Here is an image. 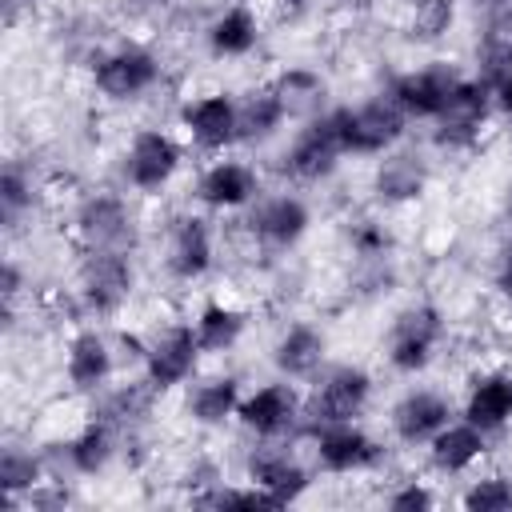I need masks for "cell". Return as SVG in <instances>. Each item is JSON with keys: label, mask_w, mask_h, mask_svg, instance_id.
Instances as JSON below:
<instances>
[{"label": "cell", "mask_w": 512, "mask_h": 512, "mask_svg": "<svg viewBox=\"0 0 512 512\" xmlns=\"http://www.w3.org/2000/svg\"><path fill=\"white\" fill-rule=\"evenodd\" d=\"M336 136H340V148L344 152H356V156H376L384 148H392L400 136H404V120L408 112L388 96H376L360 108H336L328 112Z\"/></svg>", "instance_id": "1"}, {"label": "cell", "mask_w": 512, "mask_h": 512, "mask_svg": "<svg viewBox=\"0 0 512 512\" xmlns=\"http://www.w3.org/2000/svg\"><path fill=\"white\" fill-rule=\"evenodd\" d=\"M440 336H444V320H440V312H436L432 304H412V308H404V312L392 320V328H388V360H392V368H400V372H420V368L432 360Z\"/></svg>", "instance_id": "2"}, {"label": "cell", "mask_w": 512, "mask_h": 512, "mask_svg": "<svg viewBox=\"0 0 512 512\" xmlns=\"http://www.w3.org/2000/svg\"><path fill=\"white\" fill-rule=\"evenodd\" d=\"M180 168V144L160 132V128H144L132 136L128 152H124V176L132 188L140 192H156L172 180V172Z\"/></svg>", "instance_id": "3"}, {"label": "cell", "mask_w": 512, "mask_h": 512, "mask_svg": "<svg viewBox=\"0 0 512 512\" xmlns=\"http://www.w3.org/2000/svg\"><path fill=\"white\" fill-rule=\"evenodd\" d=\"M200 356V340L192 324H168L164 332L152 336V344L144 348V364H148V380L152 388H176L192 376Z\"/></svg>", "instance_id": "4"}, {"label": "cell", "mask_w": 512, "mask_h": 512, "mask_svg": "<svg viewBox=\"0 0 512 512\" xmlns=\"http://www.w3.org/2000/svg\"><path fill=\"white\" fill-rule=\"evenodd\" d=\"M132 292V264L124 252L116 248H100V252H88L84 260V272H80V296L92 312L108 316L116 312Z\"/></svg>", "instance_id": "5"}, {"label": "cell", "mask_w": 512, "mask_h": 512, "mask_svg": "<svg viewBox=\"0 0 512 512\" xmlns=\"http://www.w3.org/2000/svg\"><path fill=\"white\" fill-rule=\"evenodd\" d=\"M488 104H492V88L484 80H460L436 116V140L452 148L472 144L488 120Z\"/></svg>", "instance_id": "6"}, {"label": "cell", "mask_w": 512, "mask_h": 512, "mask_svg": "<svg viewBox=\"0 0 512 512\" xmlns=\"http://www.w3.org/2000/svg\"><path fill=\"white\" fill-rule=\"evenodd\" d=\"M160 80V64L148 48H116L96 64V88L108 100H136Z\"/></svg>", "instance_id": "7"}, {"label": "cell", "mask_w": 512, "mask_h": 512, "mask_svg": "<svg viewBox=\"0 0 512 512\" xmlns=\"http://www.w3.org/2000/svg\"><path fill=\"white\" fill-rule=\"evenodd\" d=\"M180 120H184L192 144L204 148V152H216V148L240 140V132H236L240 128V104L232 96H224V92H208V96L188 100Z\"/></svg>", "instance_id": "8"}, {"label": "cell", "mask_w": 512, "mask_h": 512, "mask_svg": "<svg viewBox=\"0 0 512 512\" xmlns=\"http://www.w3.org/2000/svg\"><path fill=\"white\" fill-rule=\"evenodd\" d=\"M372 396V380L364 368H332L320 384H316V396H312V416L320 424H344V420H356L364 412Z\"/></svg>", "instance_id": "9"}, {"label": "cell", "mask_w": 512, "mask_h": 512, "mask_svg": "<svg viewBox=\"0 0 512 512\" xmlns=\"http://www.w3.org/2000/svg\"><path fill=\"white\" fill-rule=\"evenodd\" d=\"M456 84H460V76H456L448 64H428V68H416V72L396 76L388 92H392V100H396L408 116H428V120H436Z\"/></svg>", "instance_id": "10"}, {"label": "cell", "mask_w": 512, "mask_h": 512, "mask_svg": "<svg viewBox=\"0 0 512 512\" xmlns=\"http://www.w3.org/2000/svg\"><path fill=\"white\" fill-rule=\"evenodd\" d=\"M340 156H344V148H340V136H336L332 120L316 116V120H308V128L284 152V172H292L296 180H320L336 168Z\"/></svg>", "instance_id": "11"}, {"label": "cell", "mask_w": 512, "mask_h": 512, "mask_svg": "<svg viewBox=\"0 0 512 512\" xmlns=\"http://www.w3.org/2000/svg\"><path fill=\"white\" fill-rule=\"evenodd\" d=\"M376 456H380L376 440L356 420L320 424L316 432V460L324 472H356V468H368Z\"/></svg>", "instance_id": "12"}, {"label": "cell", "mask_w": 512, "mask_h": 512, "mask_svg": "<svg viewBox=\"0 0 512 512\" xmlns=\"http://www.w3.org/2000/svg\"><path fill=\"white\" fill-rule=\"evenodd\" d=\"M296 408H300V396H296L292 384H264V388H256L252 396L240 400L236 416L256 436H280L296 424Z\"/></svg>", "instance_id": "13"}, {"label": "cell", "mask_w": 512, "mask_h": 512, "mask_svg": "<svg viewBox=\"0 0 512 512\" xmlns=\"http://www.w3.org/2000/svg\"><path fill=\"white\" fill-rule=\"evenodd\" d=\"M76 232H80L88 252H100V248L124 252V240L132 236V220L116 196H92L76 212Z\"/></svg>", "instance_id": "14"}, {"label": "cell", "mask_w": 512, "mask_h": 512, "mask_svg": "<svg viewBox=\"0 0 512 512\" xmlns=\"http://www.w3.org/2000/svg\"><path fill=\"white\" fill-rule=\"evenodd\" d=\"M444 424H452V408L444 396L436 392H408L396 408H392V432L404 444H428Z\"/></svg>", "instance_id": "15"}, {"label": "cell", "mask_w": 512, "mask_h": 512, "mask_svg": "<svg viewBox=\"0 0 512 512\" xmlns=\"http://www.w3.org/2000/svg\"><path fill=\"white\" fill-rule=\"evenodd\" d=\"M168 268L180 280H196L212 268V228L200 216H180L168 236Z\"/></svg>", "instance_id": "16"}, {"label": "cell", "mask_w": 512, "mask_h": 512, "mask_svg": "<svg viewBox=\"0 0 512 512\" xmlns=\"http://www.w3.org/2000/svg\"><path fill=\"white\" fill-rule=\"evenodd\" d=\"M248 224H252V232H256L264 244L288 248V244H296V240L308 232L312 216H308V204H304L300 196H272V200H264V204L252 212Z\"/></svg>", "instance_id": "17"}, {"label": "cell", "mask_w": 512, "mask_h": 512, "mask_svg": "<svg viewBox=\"0 0 512 512\" xmlns=\"http://www.w3.org/2000/svg\"><path fill=\"white\" fill-rule=\"evenodd\" d=\"M260 192V176L240 164V160H220L212 164L200 184H196V196L208 204V208H244L252 196Z\"/></svg>", "instance_id": "18"}, {"label": "cell", "mask_w": 512, "mask_h": 512, "mask_svg": "<svg viewBox=\"0 0 512 512\" xmlns=\"http://www.w3.org/2000/svg\"><path fill=\"white\" fill-rule=\"evenodd\" d=\"M64 372H68V384L80 388V392L100 388V384L112 376V352H108V340H104L96 328L76 332V336L68 340Z\"/></svg>", "instance_id": "19"}, {"label": "cell", "mask_w": 512, "mask_h": 512, "mask_svg": "<svg viewBox=\"0 0 512 512\" xmlns=\"http://www.w3.org/2000/svg\"><path fill=\"white\" fill-rule=\"evenodd\" d=\"M248 480L256 488H264L276 508L288 504V500H296L308 488V472L292 456H284V452H256L248 460Z\"/></svg>", "instance_id": "20"}, {"label": "cell", "mask_w": 512, "mask_h": 512, "mask_svg": "<svg viewBox=\"0 0 512 512\" xmlns=\"http://www.w3.org/2000/svg\"><path fill=\"white\" fill-rule=\"evenodd\" d=\"M464 420L484 432L504 428L512 420V376H504V372L480 376L464 400Z\"/></svg>", "instance_id": "21"}, {"label": "cell", "mask_w": 512, "mask_h": 512, "mask_svg": "<svg viewBox=\"0 0 512 512\" xmlns=\"http://www.w3.org/2000/svg\"><path fill=\"white\" fill-rule=\"evenodd\" d=\"M432 464L440 468V472H464V468H472L480 456H484V428H476V424H468V420H460V424H444L432 440Z\"/></svg>", "instance_id": "22"}, {"label": "cell", "mask_w": 512, "mask_h": 512, "mask_svg": "<svg viewBox=\"0 0 512 512\" xmlns=\"http://www.w3.org/2000/svg\"><path fill=\"white\" fill-rule=\"evenodd\" d=\"M272 364L284 376H312L324 364V332L312 324H292L276 348H272Z\"/></svg>", "instance_id": "23"}, {"label": "cell", "mask_w": 512, "mask_h": 512, "mask_svg": "<svg viewBox=\"0 0 512 512\" xmlns=\"http://www.w3.org/2000/svg\"><path fill=\"white\" fill-rule=\"evenodd\" d=\"M260 40V28H256V16L248 8H224L212 28H208V44L216 56H248Z\"/></svg>", "instance_id": "24"}, {"label": "cell", "mask_w": 512, "mask_h": 512, "mask_svg": "<svg viewBox=\"0 0 512 512\" xmlns=\"http://www.w3.org/2000/svg\"><path fill=\"white\" fill-rule=\"evenodd\" d=\"M240 408V384L232 376H216V380H204L188 392V412L196 424H224L228 416H236Z\"/></svg>", "instance_id": "25"}, {"label": "cell", "mask_w": 512, "mask_h": 512, "mask_svg": "<svg viewBox=\"0 0 512 512\" xmlns=\"http://www.w3.org/2000/svg\"><path fill=\"white\" fill-rule=\"evenodd\" d=\"M284 116H316L324 104V80L308 68H288L276 84H272Z\"/></svg>", "instance_id": "26"}, {"label": "cell", "mask_w": 512, "mask_h": 512, "mask_svg": "<svg viewBox=\"0 0 512 512\" xmlns=\"http://www.w3.org/2000/svg\"><path fill=\"white\" fill-rule=\"evenodd\" d=\"M196 340H200V352H228L240 336H244V312L228 308V304H204L200 316H196Z\"/></svg>", "instance_id": "27"}, {"label": "cell", "mask_w": 512, "mask_h": 512, "mask_svg": "<svg viewBox=\"0 0 512 512\" xmlns=\"http://www.w3.org/2000/svg\"><path fill=\"white\" fill-rule=\"evenodd\" d=\"M284 120H288V116H284L276 92H272V88H260V92H252L248 100H240V128H236V132H240V140H264V136H272Z\"/></svg>", "instance_id": "28"}, {"label": "cell", "mask_w": 512, "mask_h": 512, "mask_svg": "<svg viewBox=\"0 0 512 512\" xmlns=\"http://www.w3.org/2000/svg\"><path fill=\"white\" fill-rule=\"evenodd\" d=\"M376 192L384 200H412L424 192V168L412 156H388L376 172Z\"/></svg>", "instance_id": "29"}, {"label": "cell", "mask_w": 512, "mask_h": 512, "mask_svg": "<svg viewBox=\"0 0 512 512\" xmlns=\"http://www.w3.org/2000/svg\"><path fill=\"white\" fill-rule=\"evenodd\" d=\"M112 428L108 424H88L76 440H72V448H68V456H72V468L76 472H84V476H96L108 460H112Z\"/></svg>", "instance_id": "30"}, {"label": "cell", "mask_w": 512, "mask_h": 512, "mask_svg": "<svg viewBox=\"0 0 512 512\" xmlns=\"http://www.w3.org/2000/svg\"><path fill=\"white\" fill-rule=\"evenodd\" d=\"M484 84L492 88L496 104L504 112H512V36L508 40H496L488 48V72H484Z\"/></svg>", "instance_id": "31"}, {"label": "cell", "mask_w": 512, "mask_h": 512, "mask_svg": "<svg viewBox=\"0 0 512 512\" xmlns=\"http://www.w3.org/2000/svg\"><path fill=\"white\" fill-rule=\"evenodd\" d=\"M468 512H508L512 508V484L504 476H484L472 480V488L460 500Z\"/></svg>", "instance_id": "32"}, {"label": "cell", "mask_w": 512, "mask_h": 512, "mask_svg": "<svg viewBox=\"0 0 512 512\" xmlns=\"http://www.w3.org/2000/svg\"><path fill=\"white\" fill-rule=\"evenodd\" d=\"M0 484L8 496L24 492V488H36L40 484V460L32 452H20V448H8L4 460H0Z\"/></svg>", "instance_id": "33"}, {"label": "cell", "mask_w": 512, "mask_h": 512, "mask_svg": "<svg viewBox=\"0 0 512 512\" xmlns=\"http://www.w3.org/2000/svg\"><path fill=\"white\" fill-rule=\"evenodd\" d=\"M0 204H4V216H8V220L32 204V184L24 180V172H20L16 164H8L4 176H0Z\"/></svg>", "instance_id": "34"}, {"label": "cell", "mask_w": 512, "mask_h": 512, "mask_svg": "<svg viewBox=\"0 0 512 512\" xmlns=\"http://www.w3.org/2000/svg\"><path fill=\"white\" fill-rule=\"evenodd\" d=\"M448 24H452V0H420V4H416V20H412V32H416V36L432 40V36H440Z\"/></svg>", "instance_id": "35"}, {"label": "cell", "mask_w": 512, "mask_h": 512, "mask_svg": "<svg viewBox=\"0 0 512 512\" xmlns=\"http://www.w3.org/2000/svg\"><path fill=\"white\" fill-rule=\"evenodd\" d=\"M396 512H416V508H432V492L424 488V484H416V480H408L400 492H392V500H388Z\"/></svg>", "instance_id": "36"}, {"label": "cell", "mask_w": 512, "mask_h": 512, "mask_svg": "<svg viewBox=\"0 0 512 512\" xmlns=\"http://www.w3.org/2000/svg\"><path fill=\"white\" fill-rule=\"evenodd\" d=\"M356 248H360L364 256H372V252L384 248V236H380L376 228H360V232H356Z\"/></svg>", "instance_id": "37"}, {"label": "cell", "mask_w": 512, "mask_h": 512, "mask_svg": "<svg viewBox=\"0 0 512 512\" xmlns=\"http://www.w3.org/2000/svg\"><path fill=\"white\" fill-rule=\"evenodd\" d=\"M496 284L504 288V292H512V240L504 244V252H500V268H496Z\"/></svg>", "instance_id": "38"}, {"label": "cell", "mask_w": 512, "mask_h": 512, "mask_svg": "<svg viewBox=\"0 0 512 512\" xmlns=\"http://www.w3.org/2000/svg\"><path fill=\"white\" fill-rule=\"evenodd\" d=\"M16 292H20V272H16V264H4V304H12Z\"/></svg>", "instance_id": "39"}]
</instances>
